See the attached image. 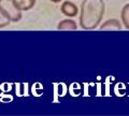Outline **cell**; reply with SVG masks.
I'll return each mask as SVG.
<instances>
[{"mask_svg": "<svg viewBox=\"0 0 129 116\" xmlns=\"http://www.w3.org/2000/svg\"><path fill=\"white\" fill-rule=\"evenodd\" d=\"M106 7L103 0H83L80 9V26L84 30H92L101 24Z\"/></svg>", "mask_w": 129, "mask_h": 116, "instance_id": "cell-1", "label": "cell"}, {"mask_svg": "<svg viewBox=\"0 0 129 116\" xmlns=\"http://www.w3.org/2000/svg\"><path fill=\"white\" fill-rule=\"evenodd\" d=\"M0 12L10 22H18L22 19V11L16 8L13 0H0Z\"/></svg>", "mask_w": 129, "mask_h": 116, "instance_id": "cell-2", "label": "cell"}, {"mask_svg": "<svg viewBox=\"0 0 129 116\" xmlns=\"http://www.w3.org/2000/svg\"><path fill=\"white\" fill-rule=\"evenodd\" d=\"M60 12L67 17H74L78 16L80 10L75 3L71 1H63L62 5L60 6Z\"/></svg>", "mask_w": 129, "mask_h": 116, "instance_id": "cell-3", "label": "cell"}, {"mask_svg": "<svg viewBox=\"0 0 129 116\" xmlns=\"http://www.w3.org/2000/svg\"><path fill=\"white\" fill-rule=\"evenodd\" d=\"M99 28L101 30H120L122 29V24H120L118 19L110 18L103 24H100Z\"/></svg>", "mask_w": 129, "mask_h": 116, "instance_id": "cell-4", "label": "cell"}, {"mask_svg": "<svg viewBox=\"0 0 129 116\" xmlns=\"http://www.w3.org/2000/svg\"><path fill=\"white\" fill-rule=\"evenodd\" d=\"M14 5L21 11H29L35 7L37 0H13Z\"/></svg>", "mask_w": 129, "mask_h": 116, "instance_id": "cell-5", "label": "cell"}, {"mask_svg": "<svg viewBox=\"0 0 129 116\" xmlns=\"http://www.w3.org/2000/svg\"><path fill=\"white\" fill-rule=\"evenodd\" d=\"M57 29L58 30H76L78 29V25H76V23L73 19L66 18L58 23Z\"/></svg>", "mask_w": 129, "mask_h": 116, "instance_id": "cell-6", "label": "cell"}, {"mask_svg": "<svg viewBox=\"0 0 129 116\" xmlns=\"http://www.w3.org/2000/svg\"><path fill=\"white\" fill-rule=\"evenodd\" d=\"M120 19H122V24L126 29L129 30V3H126L120 12Z\"/></svg>", "mask_w": 129, "mask_h": 116, "instance_id": "cell-7", "label": "cell"}, {"mask_svg": "<svg viewBox=\"0 0 129 116\" xmlns=\"http://www.w3.org/2000/svg\"><path fill=\"white\" fill-rule=\"evenodd\" d=\"M9 24H10V21L3 16V15L1 14V12H0V28L6 27V26L9 25Z\"/></svg>", "mask_w": 129, "mask_h": 116, "instance_id": "cell-8", "label": "cell"}, {"mask_svg": "<svg viewBox=\"0 0 129 116\" xmlns=\"http://www.w3.org/2000/svg\"><path fill=\"white\" fill-rule=\"evenodd\" d=\"M50 1H52L53 3H58V2H60V1H62V0H50Z\"/></svg>", "mask_w": 129, "mask_h": 116, "instance_id": "cell-9", "label": "cell"}]
</instances>
